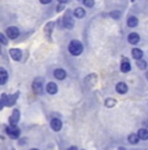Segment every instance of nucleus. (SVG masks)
I'll list each match as a JSON object with an SVG mask.
<instances>
[{
  "instance_id": "f257e3e1",
  "label": "nucleus",
  "mask_w": 148,
  "mask_h": 150,
  "mask_svg": "<svg viewBox=\"0 0 148 150\" xmlns=\"http://www.w3.org/2000/svg\"><path fill=\"white\" fill-rule=\"evenodd\" d=\"M68 51L73 56H79L82 53V51H83V45H82V43L79 40H71V42L69 43Z\"/></svg>"
},
{
  "instance_id": "f03ea898",
  "label": "nucleus",
  "mask_w": 148,
  "mask_h": 150,
  "mask_svg": "<svg viewBox=\"0 0 148 150\" xmlns=\"http://www.w3.org/2000/svg\"><path fill=\"white\" fill-rule=\"evenodd\" d=\"M62 25H64L65 29H73L74 27V20H73V13L70 11H68L62 17Z\"/></svg>"
},
{
  "instance_id": "7ed1b4c3",
  "label": "nucleus",
  "mask_w": 148,
  "mask_h": 150,
  "mask_svg": "<svg viewBox=\"0 0 148 150\" xmlns=\"http://www.w3.org/2000/svg\"><path fill=\"white\" fill-rule=\"evenodd\" d=\"M5 132H7V135L11 137V139H13V140L20 137V128L16 127V126H12V124L9 127L5 128Z\"/></svg>"
},
{
  "instance_id": "20e7f679",
  "label": "nucleus",
  "mask_w": 148,
  "mask_h": 150,
  "mask_svg": "<svg viewBox=\"0 0 148 150\" xmlns=\"http://www.w3.org/2000/svg\"><path fill=\"white\" fill-rule=\"evenodd\" d=\"M33 91H34V93H36V95L42 93V91H43V79L42 78H36V79L33 82Z\"/></svg>"
},
{
  "instance_id": "39448f33",
  "label": "nucleus",
  "mask_w": 148,
  "mask_h": 150,
  "mask_svg": "<svg viewBox=\"0 0 148 150\" xmlns=\"http://www.w3.org/2000/svg\"><path fill=\"white\" fill-rule=\"evenodd\" d=\"M5 34H7V38H9V39H17L18 35H20V30L16 26H11L7 29Z\"/></svg>"
},
{
  "instance_id": "423d86ee",
  "label": "nucleus",
  "mask_w": 148,
  "mask_h": 150,
  "mask_svg": "<svg viewBox=\"0 0 148 150\" xmlns=\"http://www.w3.org/2000/svg\"><path fill=\"white\" fill-rule=\"evenodd\" d=\"M9 56H11L14 61H20L21 58H22V51L18 48H12V49H9Z\"/></svg>"
},
{
  "instance_id": "0eeeda50",
  "label": "nucleus",
  "mask_w": 148,
  "mask_h": 150,
  "mask_svg": "<svg viewBox=\"0 0 148 150\" xmlns=\"http://www.w3.org/2000/svg\"><path fill=\"white\" fill-rule=\"evenodd\" d=\"M20 110H17V109H14L13 112H12V115L9 117V124H12V126H16V124L20 122Z\"/></svg>"
},
{
  "instance_id": "6e6552de",
  "label": "nucleus",
  "mask_w": 148,
  "mask_h": 150,
  "mask_svg": "<svg viewBox=\"0 0 148 150\" xmlns=\"http://www.w3.org/2000/svg\"><path fill=\"white\" fill-rule=\"evenodd\" d=\"M49 126H51V128L55 131V132H59V131H61V128H62V122L60 120L59 118H53V119H51Z\"/></svg>"
},
{
  "instance_id": "1a4fd4ad",
  "label": "nucleus",
  "mask_w": 148,
  "mask_h": 150,
  "mask_svg": "<svg viewBox=\"0 0 148 150\" xmlns=\"http://www.w3.org/2000/svg\"><path fill=\"white\" fill-rule=\"evenodd\" d=\"M46 91H47V93H48V95H56V93H57V84L53 83V82L47 83Z\"/></svg>"
},
{
  "instance_id": "9d476101",
  "label": "nucleus",
  "mask_w": 148,
  "mask_h": 150,
  "mask_svg": "<svg viewBox=\"0 0 148 150\" xmlns=\"http://www.w3.org/2000/svg\"><path fill=\"white\" fill-rule=\"evenodd\" d=\"M18 96H20V92H16L13 96H7V101H5V106H13L16 104V101H17Z\"/></svg>"
},
{
  "instance_id": "9b49d317",
  "label": "nucleus",
  "mask_w": 148,
  "mask_h": 150,
  "mask_svg": "<svg viewBox=\"0 0 148 150\" xmlns=\"http://www.w3.org/2000/svg\"><path fill=\"white\" fill-rule=\"evenodd\" d=\"M53 75H55L56 79H59V80H64L65 78H66V71H65L64 69H56V70L53 71Z\"/></svg>"
},
{
  "instance_id": "f8f14e48",
  "label": "nucleus",
  "mask_w": 148,
  "mask_h": 150,
  "mask_svg": "<svg viewBox=\"0 0 148 150\" xmlns=\"http://www.w3.org/2000/svg\"><path fill=\"white\" fill-rule=\"evenodd\" d=\"M127 40H129V43H130V44H138V43H139V40H140L139 34H137V33H131V34H129Z\"/></svg>"
},
{
  "instance_id": "ddd939ff",
  "label": "nucleus",
  "mask_w": 148,
  "mask_h": 150,
  "mask_svg": "<svg viewBox=\"0 0 148 150\" xmlns=\"http://www.w3.org/2000/svg\"><path fill=\"white\" fill-rule=\"evenodd\" d=\"M8 82V73L5 69L0 67V86H3V84H5Z\"/></svg>"
},
{
  "instance_id": "4468645a",
  "label": "nucleus",
  "mask_w": 148,
  "mask_h": 150,
  "mask_svg": "<svg viewBox=\"0 0 148 150\" xmlns=\"http://www.w3.org/2000/svg\"><path fill=\"white\" fill-rule=\"evenodd\" d=\"M130 70H131L130 62H129V60L124 58V60H122V64H121V71H122V73H129Z\"/></svg>"
},
{
  "instance_id": "2eb2a0df",
  "label": "nucleus",
  "mask_w": 148,
  "mask_h": 150,
  "mask_svg": "<svg viewBox=\"0 0 148 150\" xmlns=\"http://www.w3.org/2000/svg\"><path fill=\"white\" fill-rule=\"evenodd\" d=\"M73 16L75 18H83L86 16V11L83 8H75L73 12Z\"/></svg>"
},
{
  "instance_id": "dca6fc26",
  "label": "nucleus",
  "mask_w": 148,
  "mask_h": 150,
  "mask_svg": "<svg viewBox=\"0 0 148 150\" xmlns=\"http://www.w3.org/2000/svg\"><path fill=\"white\" fill-rule=\"evenodd\" d=\"M116 91H117L118 93H121V95H125L126 92H127V86H126V83H118L117 86H116Z\"/></svg>"
},
{
  "instance_id": "f3484780",
  "label": "nucleus",
  "mask_w": 148,
  "mask_h": 150,
  "mask_svg": "<svg viewBox=\"0 0 148 150\" xmlns=\"http://www.w3.org/2000/svg\"><path fill=\"white\" fill-rule=\"evenodd\" d=\"M131 54H133V57L135 58V60H142V57H143V51L139 48H134L133 51H131Z\"/></svg>"
},
{
  "instance_id": "a211bd4d",
  "label": "nucleus",
  "mask_w": 148,
  "mask_h": 150,
  "mask_svg": "<svg viewBox=\"0 0 148 150\" xmlns=\"http://www.w3.org/2000/svg\"><path fill=\"white\" fill-rule=\"evenodd\" d=\"M138 23H139V21H138L137 17H134V16H130V17H127V26L129 27H135Z\"/></svg>"
},
{
  "instance_id": "6ab92c4d",
  "label": "nucleus",
  "mask_w": 148,
  "mask_h": 150,
  "mask_svg": "<svg viewBox=\"0 0 148 150\" xmlns=\"http://www.w3.org/2000/svg\"><path fill=\"white\" fill-rule=\"evenodd\" d=\"M138 136H139V139H142V140H148V131L142 128V129L138 131Z\"/></svg>"
},
{
  "instance_id": "aec40b11",
  "label": "nucleus",
  "mask_w": 148,
  "mask_h": 150,
  "mask_svg": "<svg viewBox=\"0 0 148 150\" xmlns=\"http://www.w3.org/2000/svg\"><path fill=\"white\" fill-rule=\"evenodd\" d=\"M139 141V136H138V133H131L130 136H129V142L135 145V144H138Z\"/></svg>"
},
{
  "instance_id": "412c9836",
  "label": "nucleus",
  "mask_w": 148,
  "mask_h": 150,
  "mask_svg": "<svg viewBox=\"0 0 148 150\" xmlns=\"http://www.w3.org/2000/svg\"><path fill=\"white\" fill-rule=\"evenodd\" d=\"M53 26H55V23H53V22H48V23L46 25V29H44V31H46V34H47V35H49V34L52 33Z\"/></svg>"
},
{
  "instance_id": "4be33fe9",
  "label": "nucleus",
  "mask_w": 148,
  "mask_h": 150,
  "mask_svg": "<svg viewBox=\"0 0 148 150\" xmlns=\"http://www.w3.org/2000/svg\"><path fill=\"white\" fill-rule=\"evenodd\" d=\"M137 66H138V69H140V70H144V69L147 67V62L143 61V60H138L137 61Z\"/></svg>"
},
{
  "instance_id": "5701e85b",
  "label": "nucleus",
  "mask_w": 148,
  "mask_h": 150,
  "mask_svg": "<svg viewBox=\"0 0 148 150\" xmlns=\"http://www.w3.org/2000/svg\"><path fill=\"white\" fill-rule=\"evenodd\" d=\"M0 44H3V45L8 44V38L5 36V34H3V33H0Z\"/></svg>"
},
{
  "instance_id": "b1692460",
  "label": "nucleus",
  "mask_w": 148,
  "mask_h": 150,
  "mask_svg": "<svg viewBox=\"0 0 148 150\" xmlns=\"http://www.w3.org/2000/svg\"><path fill=\"white\" fill-rule=\"evenodd\" d=\"M114 105H116V100H113V98H108L105 101V106H107V108H113Z\"/></svg>"
},
{
  "instance_id": "393cba45",
  "label": "nucleus",
  "mask_w": 148,
  "mask_h": 150,
  "mask_svg": "<svg viewBox=\"0 0 148 150\" xmlns=\"http://www.w3.org/2000/svg\"><path fill=\"white\" fill-rule=\"evenodd\" d=\"M111 17L117 20V18L121 17V12H119V11H113V12H111Z\"/></svg>"
},
{
  "instance_id": "a878e982",
  "label": "nucleus",
  "mask_w": 148,
  "mask_h": 150,
  "mask_svg": "<svg viewBox=\"0 0 148 150\" xmlns=\"http://www.w3.org/2000/svg\"><path fill=\"white\" fill-rule=\"evenodd\" d=\"M82 1H83V4L86 5V7H89V8L94 7V4H95V1H94V0H82Z\"/></svg>"
},
{
  "instance_id": "bb28decb",
  "label": "nucleus",
  "mask_w": 148,
  "mask_h": 150,
  "mask_svg": "<svg viewBox=\"0 0 148 150\" xmlns=\"http://www.w3.org/2000/svg\"><path fill=\"white\" fill-rule=\"evenodd\" d=\"M56 11H57V12L64 11V4H59V5H57V8H56Z\"/></svg>"
},
{
  "instance_id": "cd10ccee",
  "label": "nucleus",
  "mask_w": 148,
  "mask_h": 150,
  "mask_svg": "<svg viewBox=\"0 0 148 150\" xmlns=\"http://www.w3.org/2000/svg\"><path fill=\"white\" fill-rule=\"evenodd\" d=\"M40 3H42V4H48V3H51L52 0H39Z\"/></svg>"
},
{
  "instance_id": "c85d7f7f",
  "label": "nucleus",
  "mask_w": 148,
  "mask_h": 150,
  "mask_svg": "<svg viewBox=\"0 0 148 150\" xmlns=\"http://www.w3.org/2000/svg\"><path fill=\"white\" fill-rule=\"evenodd\" d=\"M69 3V0H59V4H66Z\"/></svg>"
},
{
  "instance_id": "c756f323",
  "label": "nucleus",
  "mask_w": 148,
  "mask_h": 150,
  "mask_svg": "<svg viewBox=\"0 0 148 150\" xmlns=\"http://www.w3.org/2000/svg\"><path fill=\"white\" fill-rule=\"evenodd\" d=\"M68 150H78V149H77V146H70Z\"/></svg>"
},
{
  "instance_id": "7c9ffc66",
  "label": "nucleus",
  "mask_w": 148,
  "mask_h": 150,
  "mask_svg": "<svg viewBox=\"0 0 148 150\" xmlns=\"http://www.w3.org/2000/svg\"><path fill=\"white\" fill-rule=\"evenodd\" d=\"M119 150H125V148H119Z\"/></svg>"
},
{
  "instance_id": "2f4dec72",
  "label": "nucleus",
  "mask_w": 148,
  "mask_h": 150,
  "mask_svg": "<svg viewBox=\"0 0 148 150\" xmlns=\"http://www.w3.org/2000/svg\"><path fill=\"white\" fill-rule=\"evenodd\" d=\"M30 150H39V149H30Z\"/></svg>"
},
{
  "instance_id": "473e14b6",
  "label": "nucleus",
  "mask_w": 148,
  "mask_h": 150,
  "mask_svg": "<svg viewBox=\"0 0 148 150\" xmlns=\"http://www.w3.org/2000/svg\"><path fill=\"white\" fill-rule=\"evenodd\" d=\"M131 1H135V0H131Z\"/></svg>"
}]
</instances>
